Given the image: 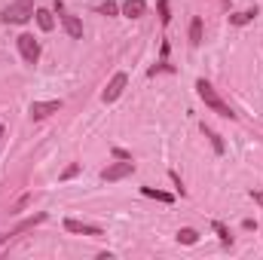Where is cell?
<instances>
[{"label": "cell", "instance_id": "6da1fadb", "mask_svg": "<svg viewBox=\"0 0 263 260\" xmlns=\"http://www.w3.org/2000/svg\"><path fill=\"white\" fill-rule=\"evenodd\" d=\"M196 92H199V98H202L214 114H220V117H227V120H236V110H233L220 95H217V89H214L208 80H196Z\"/></svg>", "mask_w": 263, "mask_h": 260}, {"label": "cell", "instance_id": "7a4b0ae2", "mask_svg": "<svg viewBox=\"0 0 263 260\" xmlns=\"http://www.w3.org/2000/svg\"><path fill=\"white\" fill-rule=\"evenodd\" d=\"M31 15H34V0H12V3L0 12V22H3V25H25Z\"/></svg>", "mask_w": 263, "mask_h": 260}, {"label": "cell", "instance_id": "3957f363", "mask_svg": "<svg viewBox=\"0 0 263 260\" xmlns=\"http://www.w3.org/2000/svg\"><path fill=\"white\" fill-rule=\"evenodd\" d=\"M15 43H18V52H22V59H25L28 65H37V59H40V43H37L31 34H22Z\"/></svg>", "mask_w": 263, "mask_h": 260}, {"label": "cell", "instance_id": "277c9868", "mask_svg": "<svg viewBox=\"0 0 263 260\" xmlns=\"http://www.w3.org/2000/svg\"><path fill=\"white\" fill-rule=\"evenodd\" d=\"M126 86H129V77L120 70V73H114V80L107 83V89L101 92V98H104V104H110V101H117L123 92H126Z\"/></svg>", "mask_w": 263, "mask_h": 260}, {"label": "cell", "instance_id": "5b68a950", "mask_svg": "<svg viewBox=\"0 0 263 260\" xmlns=\"http://www.w3.org/2000/svg\"><path fill=\"white\" fill-rule=\"evenodd\" d=\"M135 172V162L132 159H123V162H114V165H107L104 172H101V181H107V184H114V181H120V178H126Z\"/></svg>", "mask_w": 263, "mask_h": 260}, {"label": "cell", "instance_id": "8992f818", "mask_svg": "<svg viewBox=\"0 0 263 260\" xmlns=\"http://www.w3.org/2000/svg\"><path fill=\"white\" fill-rule=\"evenodd\" d=\"M59 110H62V101L59 98L55 101H34L31 104V120H46V117H52Z\"/></svg>", "mask_w": 263, "mask_h": 260}, {"label": "cell", "instance_id": "52a82bcc", "mask_svg": "<svg viewBox=\"0 0 263 260\" xmlns=\"http://www.w3.org/2000/svg\"><path fill=\"white\" fill-rule=\"evenodd\" d=\"M55 6H59V12H62L59 18H62V25H65L67 37H73V40H80V37H83V22H80L77 15H67V12H65V6H62V3H55Z\"/></svg>", "mask_w": 263, "mask_h": 260}, {"label": "cell", "instance_id": "ba28073f", "mask_svg": "<svg viewBox=\"0 0 263 260\" xmlns=\"http://www.w3.org/2000/svg\"><path fill=\"white\" fill-rule=\"evenodd\" d=\"M65 230H67V233H80V236H101V227L86 224V220H77V217H67Z\"/></svg>", "mask_w": 263, "mask_h": 260}, {"label": "cell", "instance_id": "9c48e42d", "mask_svg": "<svg viewBox=\"0 0 263 260\" xmlns=\"http://www.w3.org/2000/svg\"><path fill=\"white\" fill-rule=\"evenodd\" d=\"M123 12H126L129 18H141V15L147 12V3H144V0H126V3H123Z\"/></svg>", "mask_w": 263, "mask_h": 260}, {"label": "cell", "instance_id": "30bf717a", "mask_svg": "<svg viewBox=\"0 0 263 260\" xmlns=\"http://www.w3.org/2000/svg\"><path fill=\"white\" fill-rule=\"evenodd\" d=\"M141 193L147 196V199H156V202H165V205H172V202H175V196H172V193H162V190H156V187H141Z\"/></svg>", "mask_w": 263, "mask_h": 260}, {"label": "cell", "instance_id": "8fae6325", "mask_svg": "<svg viewBox=\"0 0 263 260\" xmlns=\"http://www.w3.org/2000/svg\"><path fill=\"white\" fill-rule=\"evenodd\" d=\"M34 15H37V25H40L43 31H52V28H55V18H52V12H49V9H37Z\"/></svg>", "mask_w": 263, "mask_h": 260}, {"label": "cell", "instance_id": "7c38bea8", "mask_svg": "<svg viewBox=\"0 0 263 260\" xmlns=\"http://www.w3.org/2000/svg\"><path fill=\"white\" fill-rule=\"evenodd\" d=\"M178 242H181V245H196L199 233L196 230H190V227H184V230H178Z\"/></svg>", "mask_w": 263, "mask_h": 260}, {"label": "cell", "instance_id": "4fadbf2b", "mask_svg": "<svg viewBox=\"0 0 263 260\" xmlns=\"http://www.w3.org/2000/svg\"><path fill=\"white\" fill-rule=\"evenodd\" d=\"M254 15H257V9H245V12L230 15V22H233V25H248V22H254Z\"/></svg>", "mask_w": 263, "mask_h": 260}, {"label": "cell", "instance_id": "5bb4252c", "mask_svg": "<svg viewBox=\"0 0 263 260\" xmlns=\"http://www.w3.org/2000/svg\"><path fill=\"white\" fill-rule=\"evenodd\" d=\"M190 43H193V46L202 43V18H193V22H190Z\"/></svg>", "mask_w": 263, "mask_h": 260}, {"label": "cell", "instance_id": "9a60e30c", "mask_svg": "<svg viewBox=\"0 0 263 260\" xmlns=\"http://www.w3.org/2000/svg\"><path fill=\"white\" fill-rule=\"evenodd\" d=\"M211 227H214V233L220 236V242H223V245H233V236H230V230H227V227H223L220 220H214Z\"/></svg>", "mask_w": 263, "mask_h": 260}, {"label": "cell", "instance_id": "2e32d148", "mask_svg": "<svg viewBox=\"0 0 263 260\" xmlns=\"http://www.w3.org/2000/svg\"><path fill=\"white\" fill-rule=\"evenodd\" d=\"M95 9H98V12H101V15H117V12H120V6H117V3H114V0H104V3H98V6H95Z\"/></svg>", "mask_w": 263, "mask_h": 260}, {"label": "cell", "instance_id": "e0dca14e", "mask_svg": "<svg viewBox=\"0 0 263 260\" xmlns=\"http://www.w3.org/2000/svg\"><path fill=\"white\" fill-rule=\"evenodd\" d=\"M202 132H205V138H211L214 150H217V153H223V141H220V135H217V132H211L208 126H202Z\"/></svg>", "mask_w": 263, "mask_h": 260}, {"label": "cell", "instance_id": "ac0fdd59", "mask_svg": "<svg viewBox=\"0 0 263 260\" xmlns=\"http://www.w3.org/2000/svg\"><path fill=\"white\" fill-rule=\"evenodd\" d=\"M159 18H162V25L172 22V15H168V0H159Z\"/></svg>", "mask_w": 263, "mask_h": 260}, {"label": "cell", "instance_id": "d6986e66", "mask_svg": "<svg viewBox=\"0 0 263 260\" xmlns=\"http://www.w3.org/2000/svg\"><path fill=\"white\" fill-rule=\"evenodd\" d=\"M114 156H117V159H132V153L123 150V147H114Z\"/></svg>", "mask_w": 263, "mask_h": 260}, {"label": "cell", "instance_id": "ffe728a7", "mask_svg": "<svg viewBox=\"0 0 263 260\" xmlns=\"http://www.w3.org/2000/svg\"><path fill=\"white\" fill-rule=\"evenodd\" d=\"M77 172H80V165H67V169H65V175H62V178H65V181H67V178H73Z\"/></svg>", "mask_w": 263, "mask_h": 260}, {"label": "cell", "instance_id": "44dd1931", "mask_svg": "<svg viewBox=\"0 0 263 260\" xmlns=\"http://www.w3.org/2000/svg\"><path fill=\"white\" fill-rule=\"evenodd\" d=\"M159 70H172V67L165 65V62H162V65H156V67H150V77H156V73H159Z\"/></svg>", "mask_w": 263, "mask_h": 260}, {"label": "cell", "instance_id": "7402d4cb", "mask_svg": "<svg viewBox=\"0 0 263 260\" xmlns=\"http://www.w3.org/2000/svg\"><path fill=\"white\" fill-rule=\"evenodd\" d=\"M251 199H254L257 205H263V190H251Z\"/></svg>", "mask_w": 263, "mask_h": 260}, {"label": "cell", "instance_id": "603a6c76", "mask_svg": "<svg viewBox=\"0 0 263 260\" xmlns=\"http://www.w3.org/2000/svg\"><path fill=\"white\" fill-rule=\"evenodd\" d=\"M6 242H9V236H6V233H0V248H3Z\"/></svg>", "mask_w": 263, "mask_h": 260}, {"label": "cell", "instance_id": "cb8c5ba5", "mask_svg": "<svg viewBox=\"0 0 263 260\" xmlns=\"http://www.w3.org/2000/svg\"><path fill=\"white\" fill-rule=\"evenodd\" d=\"M0 138H3V126H0Z\"/></svg>", "mask_w": 263, "mask_h": 260}]
</instances>
